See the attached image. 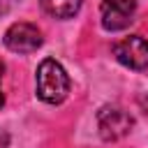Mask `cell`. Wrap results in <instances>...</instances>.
<instances>
[{
    "label": "cell",
    "mask_w": 148,
    "mask_h": 148,
    "mask_svg": "<svg viewBox=\"0 0 148 148\" xmlns=\"http://www.w3.org/2000/svg\"><path fill=\"white\" fill-rule=\"evenodd\" d=\"M2 74H5V62L0 60V81H2ZM5 104V95H2V90H0V106Z\"/></svg>",
    "instance_id": "obj_7"
},
{
    "label": "cell",
    "mask_w": 148,
    "mask_h": 148,
    "mask_svg": "<svg viewBox=\"0 0 148 148\" xmlns=\"http://www.w3.org/2000/svg\"><path fill=\"white\" fill-rule=\"evenodd\" d=\"M7 9H9V0H0V16L7 14Z\"/></svg>",
    "instance_id": "obj_8"
},
{
    "label": "cell",
    "mask_w": 148,
    "mask_h": 148,
    "mask_svg": "<svg viewBox=\"0 0 148 148\" xmlns=\"http://www.w3.org/2000/svg\"><path fill=\"white\" fill-rule=\"evenodd\" d=\"M111 53L116 56V60L130 69H146L148 67V39H143L141 35H130L118 39L111 46Z\"/></svg>",
    "instance_id": "obj_3"
},
{
    "label": "cell",
    "mask_w": 148,
    "mask_h": 148,
    "mask_svg": "<svg viewBox=\"0 0 148 148\" xmlns=\"http://www.w3.org/2000/svg\"><path fill=\"white\" fill-rule=\"evenodd\" d=\"M136 14V0H102L99 5V21L102 28L109 32L125 30Z\"/></svg>",
    "instance_id": "obj_4"
},
{
    "label": "cell",
    "mask_w": 148,
    "mask_h": 148,
    "mask_svg": "<svg viewBox=\"0 0 148 148\" xmlns=\"http://www.w3.org/2000/svg\"><path fill=\"white\" fill-rule=\"evenodd\" d=\"M5 46L14 53H32L42 46V32L37 25L32 23H25V21H18V23H12L7 30H5V37H2Z\"/></svg>",
    "instance_id": "obj_5"
},
{
    "label": "cell",
    "mask_w": 148,
    "mask_h": 148,
    "mask_svg": "<svg viewBox=\"0 0 148 148\" xmlns=\"http://www.w3.org/2000/svg\"><path fill=\"white\" fill-rule=\"evenodd\" d=\"M83 0H39L42 9L53 18H72L81 9Z\"/></svg>",
    "instance_id": "obj_6"
},
{
    "label": "cell",
    "mask_w": 148,
    "mask_h": 148,
    "mask_svg": "<svg viewBox=\"0 0 148 148\" xmlns=\"http://www.w3.org/2000/svg\"><path fill=\"white\" fill-rule=\"evenodd\" d=\"M97 127L104 141H118L134 127V118L120 106H102L97 111Z\"/></svg>",
    "instance_id": "obj_2"
},
{
    "label": "cell",
    "mask_w": 148,
    "mask_h": 148,
    "mask_svg": "<svg viewBox=\"0 0 148 148\" xmlns=\"http://www.w3.org/2000/svg\"><path fill=\"white\" fill-rule=\"evenodd\" d=\"M35 90H37V97L46 104L65 102V97L69 95V76L65 67L53 58L42 60L35 74Z\"/></svg>",
    "instance_id": "obj_1"
}]
</instances>
